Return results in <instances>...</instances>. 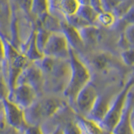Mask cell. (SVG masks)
<instances>
[{
    "label": "cell",
    "mask_w": 134,
    "mask_h": 134,
    "mask_svg": "<svg viewBox=\"0 0 134 134\" xmlns=\"http://www.w3.org/2000/svg\"><path fill=\"white\" fill-rule=\"evenodd\" d=\"M131 127H132V132L134 134V120H131Z\"/></svg>",
    "instance_id": "obj_29"
},
{
    "label": "cell",
    "mask_w": 134,
    "mask_h": 134,
    "mask_svg": "<svg viewBox=\"0 0 134 134\" xmlns=\"http://www.w3.org/2000/svg\"><path fill=\"white\" fill-rule=\"evenodd\" d=\"M79 2H80V7L76 14L81 17L82 19L85 20L90 25H93L95 23H96V19H97V16L99 14H97L90 6L89 2H81V1Z\"/></svg>",
    "instance_id": "obj_13"
},
{
    "label": "cell",
    "mask_w": 134,
    "mask_h": 134,
    "mask_svg": "<svg viewBox=\"0 0 134 134\" xmlns=\"http://www.w3.org/2000/svg\"><path fill=\"white\" fill-rule=\"evenodd\" d=\"M121 19L123 20L127 25L134 24V3L131 6V8H129V10L127 12V14H126Z\"/></svg>",
    "instance_id": "obj_25"
},
{
    "label": "cell",
    "mask_w": 134,
    "mask_h": 134,
    "mask_svg": "<svg viewBox=\"0 0 134 134\" xmlns=\"http://www.w3.org/2000/svg\"><path fill=\"white\" fill-rule=\"evenodd\" d=\"M23 134H44L40 126H27Z\"/></svg>",
    "instance_id": "obj_26"
},
{
    "label": "cell",
    "mask_w": 134,
    "mask_h": 134,
    "mask_svg": "<svg viewBox=\"0 0 134 134\" xmlns=\"http://www.w3.org/2000/svg\"><path fill=\"white\" fill-rule=\"evenodd\" d=\"M30 11L38 18H42L48 13V2L44 1H35L31 2Z\"/></svg>",
    "instance_id": "obj_16"
},
{
    "label": "cell",
    "mask_w": 134,
    "mask_h": 134,
    "mask_svg": "<svg viewBox=\"0 0 134 134\" xmlns=\"http://www.w3.org/2000/svg\"><path fill=\"white\" fill-rule=\"evenodd\" d=\"M131 120H134V107H132L131 111Z\"/></svg>",
    "instance_id": "obj_30"
},
{
    "label": "cell",
    "mask_w": 134,
    "mask_h": 134,
    "mask_svg": "<svg viewBox=\"0 0 134 134\" xmlns=\"http://www.w3.org/2000/svg\"><path fill=\"white\" fill-rule=\"evenodd\" d=\"M125 40L127 43L132 46V48H134V24L127 25L125 29L124 32Z\"/></svg>",
    "instance_id": "obj_21"
},
{
    "label": "cell",
    "mask_w": 134,
    "mask_h": 134,
    "mask_svg": "<svg viewBox=\"0 0 134 134\" xmlns=\"http://www.w3.org/2000/svg\"><path fill=\"white\" fill-rule=\"evenodd\" d=\"M133 85H134V78H132L126 84V86L121 91L120 93L117 94L116 98L113 100V102L111 103L106 116L98 124L100 126V127L102 130H104L105 132L111 133L112 132V130L115 128L124 108L127 94L129 91L132 88Z\"/></svg>",
    "instance_id": "obj_3"
},
{
    "label": "cell",
    "mask_w": 134,
    "mask_h": 134,
    "mask_svg": "<svg viewBox=\"0 0 134 134\" xmlns=\"http://www.w3.org/2000/svg\"><path fill=\"white\" fill-rule=\"evenodd\" d=\"M134 107V91H129L121 117L111 134H132L131 127V111Z\"/></svg>",
    "instance_id": "obj_8"
},
{
    "label": "cell",
    "mask_w": 134,
    "mask_h": 134,
    "mask_svg": "<svg viewBox=\"0 0 134 134\" xmlns=\"http://www.w3.org/2000/svg\"><path fill=\"white\" fill-rule=\"evenodd\" d=\"M42 81H43V73L34 62L28 65L19 74V77L16 80L15 86L25 84V85L32 86L37 91V88L40 86Z\"/></svg>",
    "instance_id": "obj_9"
},
{
    "label": "cell",
    "mask_w": 134,
    "mask_h": 134,
    "mask_svg": "<svg viewBox=\"0 0 134 134\" xmlns=\"http://www.w3.org/2000/svg\"><path fill=\"white\" fill-rule=\"evenodd\" d=\"M2 103L3 113L8 124L16 131L23 133L24 130L27 127L24 121V111L9 102L8 99L3 100Z\"/></svg>",
    "instance_id": "obj_6"
},
{
    "label": "cell",
    "mask_w": 134,
    "mask_h": 134,
    "mask_svg": "<svg viewBox=\"0 0 134 134\" xmlns=\"http://www.w3.org/2000/svg\"><path fill=\"white\" fill-rule=\"evenodd\" d=\"M50 34L51 33L45 30L44 29H40L37 31V33L35 34V42L36 48L42 54H43V50L44 49L46 43H47Z\"/></svg>",
    "instance_id": "obj_15"
},
{
    "label": "cell",
    "mask_w": 134,
    "mask_h": 134,
    "mask_svg": "<svg viewBox=\"0 0 134 134\" xmlns=\"http://www.w3.org/2000/svg\"><path fill=\"white\" fill-rule=\"evenodd\" d=\"M60 29L61 33L65 35L70 49L74 50L75 49H81L83 47L84 42L77 29L71 27L65 21L60 22Z\"/></svg>",
    "instance_id": "obj_11"
},
{
    "label": "cell",
    "mask_w": 134,
    "mask_h": 134,
    "mask_svg": "<svg viewBox=\"0 0 134 134\" xmlns=\"http://www.w3.org/2000/svg\"><path fill=\"white\" fill-rule=\"evenodd\" d=\"M121 58L126 65H134V48H128L121 51Z\"/></svg>",
    "instance_id": "obj_20"
},
{
    "label": "cell",
    "mask_w": 134,
    "mask_h": 134,
    "mask_svg": "<svg viewBox=\"0 0 134 134\" xmlns=\"http://www.w3.org/2000/svg\"><path fill=\"white\" fill-rule=\"evenodd\" d=\"M119 1H100L102 3V12H109L112 13L115 8L118 4Z\"/></svg>",
    "instance_id": "obj_24"
},
{
    "label": "cell",
    "mask_w": 134,
    "mask_h": 134,
    "mask_svg": "<svg viewBox=\"0 0 134 134\" xmlns=\"http://www.w3.org/2000/svg\"><path fill=\"white\" fill-rule=\"evenodd\" d=\"M10 16L11 11L8 3L0 1V35L8 33L10 27Z\"/></svg>",
    "instance_id": "obj_14"
},
{
    "label": "cell",
    "mask_w": 134,
    "mask_h": 134,
    "mask_svg": "<svg viewBox=\"0 0 134 134\" xmlns=\"http://www.w3.org/2000/svg\"><path fill=\"white\" fill-rule=\"evenodd\" d=\"M2 111H3V103L2 102H0V113L2 112Z\"/></svg>",
    "instance_id": "obj_31"
},
{
    "label": "cell",
    "mask_w": 134,
    "mask_h": 134,
    "mask_svg": "<svg viewBox=\"0 0 134 134\" xmlns=\"http://www.w3.org/2000/svg\"><path fill=\"white\" fill-rule=\"evenodd\" d=\"M70 46L61 32L51 33L43 50V56L66 60L70 55Z\"/></svg>",
    "instance_id": "obj_4"
},
{
    "label": "cell",
    "mask_w": 134,
    "mask_h": 134,
    "mask_svg": "<svg viewBox=\"0 0 134 134\" xmlns=\"http://www.w3.org/2000/svg\"><path fill=\"white\" fill-rule=\"evenodd\" d=\"M97 97V91L91 82L80 91L74 100V103L81 114V116L86 117L88 115Z\"/></svg>",
    "instance_id": "obj_7"
},
{
    "label": "cell",
    "mask_w": 134,
    "mask_h": 134,
    "mask_svg": "<svg viewBox=\"0 0 134 134\" xmlns=\"http://www.w3.org/2000/svg\"><path fill=\"white\" fill-rule=\"evenodd\" d=\"M62 129L64 134H82L81 129L76 122H70L66 124Z\"/></svg>",
    "instance_id": "obj_22"
},
{
    "label": "cell",
    "mask_w": 134,
    "mask_h": 134,
    "mask_svg": "<svg viewBox=\"0 0 134 134\" xmlns=\"http://www.w3.org/2000/svg\"><path fill=\"white\" fill-rule=\"evenodd\" d=\"M116 21V17L112 13L109 12H102L98 14L96 23H98L100 25L103 27H111L114 25Z\"/></svg>",
    "instance_id": "obj_17"
},
{
    "label": "cell",
    "mask_w": 134,
    "mask_h": 134,
    "mask_svg": "<svg viewBox=\"0 0 134 134\" xmlns=\"http://www.w3.org/2000/svg\"><path fill=\"white\" fill-rule=\"evenodd\" d=\"M82 134H84V133H83V132H82Z\"/></svg>",
    "instance_id": "obj_32"
},
{
    "label": "cell",
    "mask_w": 134,
    "mask_h": 134,
    "mask_svg": "<svg viewBox=\"0 0 134 134\" xmlns=\"http://www.w3.org/2000/svg\"><path fill=\"white\" fill-rule=\"evenodd\" d=\"M80 128L84 134H111L110 132H105L100 127V126L92 121L91 120H88L83 116H78L77 122Z\"/></svg>",
    "instance_id": "obj_12"
},
{
    "label": "cell",
    "mask_w": 134,
    "mask_h": 134,
    "mask_svg": "<svg viewBox=\"0 0 134 134\" xmlns=\"http://www.w3.org/2000/svg\"><path fill=\"white\" fill-rule=\"evenodd\" d=\"M0 134H20L18 131L11 127L5 120L3 111L0 113Z\"/></svg>",
    "instance_id": "obj_19"
},
{
    "label": "cell",
    "mask_w": 134,
    "mask_h": 134,
    "mask_svg": "<svg viewBox=\"0 0 134 134\" xmlns=\"http://www.w3.org/2000/svg\"><path fill=\"white\" fill-rule=\"evenodd\" d=\"M110 100L107 97H105L103 96H98L93 107L91 108V110L85 118L99 124L106 116L109 107H110Z\"/></svg>",
    "instance_id": "obj_10"
},
{
    "label": "cell",
    "mask_w": 134,
    "mask_h": 134,
    "mask_svg": "<svg viewBox=\"0 0 134 134\" xmlns=\"http://www.w3.org/2000/svg\"><path fill=\"white\" fill-rule=\"evenodd\" d=\"M49 134H64V133H63L62 127H58L55 130H54V131L51 133H49Z\"/></svg>",
    "instance_id": "obj_28"
},
{
    "label": "cell",
    "mask_w": 134,
    "mask_h": 134,
    "mask_svg": "<svg viewBox=\"0 0 134 134\" xmlns=\"http://www.w3.org/2000/svg\"><path fill=\"white\" fill-rule=\"evenodd\" d=\"M8 94H9V89L4 81L3 73L0 71V102H3V100L7 99Z\"/></svg>",
    "instance_id": "obj_23"
},
{
    "label": "cell",
    "mask_w": 134,
    "mask_h": 134,
    "mask_svg": "<svg viewBox=\"0 0 134 134\" xmlns=\"http://www.w3.org/2000/svg\"><path fill=\"white\" fill-rule=\"evenodd\" d=\"M5 58V46H4V39L0 35V65L2 64Z\"/></svg>",
    "instance_id": "obj_27"
},
{
    "label": "cell",
    "mask_w": 134,
    "mask_h": 134,
    "mask_svg": "<svg viewBox=\"0 0 134 134\" xmlns=\"http://www.w3.org/2000/svg\"><path fill=\"white\" fill-rule=\"evenodd\" d=\"M69 62L70 76L64 90V94L69 100L74 102L80 91L90 83L91 74L88 68L77 57L72 49H70Z\"/></svg>",
    "instance_id": "obj_1"
},
{
    "label": "cell",
    "mask_w": 134,
    "mask_h": 134,
    "mask_svg": "<svg viewBox=\"0 0 134 134\" xmlns=\"http://www.w3.org/2000/svg\"><path fill=\"white\" fill-rule=\"evenodd\" d=\"M63 107L62 102L58 98L49 97L35 100L24 111V121L27 126H39L43 120L52 116Z\"/></svg>",
    "instance_id": "obj_2"
},
{
    "label": "cell",
    "mask_w": 134,
    "mask_h": 134,
    "mask_svg": "<svg viewBox=\"0 0 134 134\" xmlns=\"http://www.w3.org/2000/svg\"><path fill=\"white\" fill-rule=\"evenodd\" d=\"M37 91L30 86L20 84L16 85L9 91L8 100L24 111L36 100Z\"/></svg>",
    "instance_id": "obj_5"
},
{
    "label": "cell",
    "mask_w": 134,
    "mask_h": 134,
    "mask_svg": "<svg viewBox=\"0 0 134 134\" xmlns=\"http://www.w3.org/2000/svg\"><path fill=\"white\" fill-rule=\"evenodd\" d=\"M134 3L133 1H119L118 4L113 10L112 14H114L116 19H121L122 17L127 14L129 8Z\"/></svg>",
    "instance_id": "obj_18"
}]
</instances>
